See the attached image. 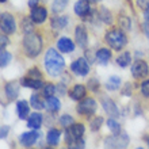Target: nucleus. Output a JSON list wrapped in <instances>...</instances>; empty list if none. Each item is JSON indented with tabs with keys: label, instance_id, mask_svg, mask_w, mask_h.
I'll list each match as a JSON object with an SVG mask.
<instances>
[{
	"label": "nucleus",
	"instance_id": "obj_47",
	"mask_svg": "<svg viewBox=\"0 0 149 149\" xmlns=\"http://www.w3.org/2000/svg\"><path fill=\"white\" fill-rule=\"evenodd\" d=\"M145 141H146V145H148V148H149V136H146V138H145Z\"/></svg>",
	"mask_w": 149,
	"mask_h": 149
},
{
	"label": "nucleus",
	"instance_id": "obj_25",
	"mask_svg": "<svg viewBox=\"0 0 149 149\" xmlns=\"http://www.w3.org/2000/svg\"><path fill=\"white\" fill-rule=\"evenodd\" d=\"M99 18L107 24L113 23V14L110 12V10H107V8L103 7V6L99 8Z\"/></svg>",
	"mask_w": 149,
	"mask_h": 149
},
{
	"label": "nucleus",
	"instance_id": "obj_29",
	"mask_svg": "<svg viewBox=\"0 0 149 149\" xmlns=\"http://www.w3.org/2000/svg\"><path fill=\"white\" fill-rule=\"evenodd\" d=\"M22 30H23L24 34L33 33V30H34V20L29 19V18H23L22 19Z\"/></svg>",
	"mask_w": 149,
	"mask_h": 149
},
{
	"label": "nucleus",
	"instance_id": "obj_45",
	"mask_svg": "<svg viewBox=\"0 0 149 149\" xmlns=\"http://www.w3.org/2000/svg\"><path fill=\"white\" fill-rule=\"evenodd\" d=\"M144 19H145V22H149V8L145 10V12H144Z\"/></svg>",
	"mask_w": 149,
	"mask_h": 149
},
{
	"label": "nucleus",
	"instance_id": "obj_9",
	"mask_svg": "<svg viewBox=\"0 0 149 149\" xmlns=\"http://www.w3.org/2000/svg\"><path fill=\"white\" fill-rule=\"evenodd\" d=\"M71 71L79 76H86L90 72V64L87 63V60L84 57H80L71 64Z\"/></svg>",
	"mask_w": 149,
	"mask_h": 149
},
{
	"label": "nucleus",
	"instance_id": "obj_5",
	"mask_svg": "<svg viewBox=\"0 0 149 149\" xmlns=\"http://www.w3.org/2000/svg\"><path fill=\"white\" fill-rule=\"evenodd\" d=\"M84 130L86 129H84V125H83V123H73V125H71L69 127H67V137H65V140H67L68 145L73 144L79 138H83Z\"/></svg>",
	"mask_w": 149,
	"mask_h": 149
},
{
	"label": "nucleus",
	"instance_id": "obj_37",
	"mask_svg": "<svg viewBox=\"0 0 149 149\" xmlns=\"http://www.w3.org/2000/svg\"><path fill=\"white\" fill-rule=\"evenodd\" d=\"M141 94L145 98H149V79L148 80H144L141 83Z\"/></svg>",
	"mask_w": 149,
	"mask_h": 149
},
{
	"label": "nucleus",
	"instance_id": "obj_30",
	"mask_svg": "<svg viewBox=\"0 0 149 149\" xmlns=\"http://www.w3.org/2000/svg\"><path fill=\"white\" fill-rule=\"evenodd\" d=\"M11 58H12V56H11V53H8L7 50H4V49H1V53H0V67L3 68H6L10 64V61H11Z\"/></svg>",
	"mask_w": 149,
	"mask_h": 149
},
{
	"label": "nucleus",
	"instance_id": "obj_4",
	"mask_svg": "<svg viewBox=\"0 0 149 149\" xmlns=\"http://www.w3.org/2000/svg\"><path fill=\"white\" fill-rule=\"evenodd\" d=\"M106 148H126L129 145V137L126 133L113 134L104 140Z\"/></svg>",
	"mask_w": 149,
	"mask_h": 149
},
{
	"label": "nucleus",
	"instance_id": "obj_12",
	"mask_svg": "<svg viewBox=\"0 0 149 149\" xmlns=\"http://www.w3.org/2000/svg\"><path fill=\"white\" fill-rule=\"evenodd\" d=\"M73 11L80 18H86L87 15L91 14L90 1L88 0H79V1H76V4H74V7H73Z\"/></svg>",
	"mask_w": 149,
	"mask_h": 149
},
{
	"label": "nucleus",
	"instance_id": "obj_41",
	"mask_svg": "<svg viewBox=\"0 0 149 149\" xmlns=\"http://www.w3.org/2000/svg\"><path fill=\"white\" fill-rule=\"evenodd\" d=\"M137 6L145 11V10L149 8V0H137Z\"/></svg>",
	"mask_w": 149,
	"mask_h": 149
},
{
	"label": "nucleus",
	"instance_id": "obj_3",
	"mask_svg": "<svg viewBox=\"0 0 149 149\" xmlns=\"http://www.w3.org/2000/svg\"><path fill=\"white\" fill-rule=\"evenodd\" d=\"M106 42L109 43V46L113 47L114 50H122L125 45L127 43V38H126L125 33L118 29H113L106 34Z\"/></svg>",
	"mask_w": 149,
	"mask_h": 149
},
{
	"label": "nucleus",
	"instance_id": "obj_20",
	"mask_svg": "<svg viewBox=\"0 0 149 149\" xmlns=\"http://www.w3.org/2000/svg\"><path fill=\"white\" fill-rule=\"evenodd\" d=\"M42 125V115L39 113H33L27 118V126L30 129H39Z\"/></svg>",
	"mask_w": 149,
	"mask_h": 149
},
{
	"label": "nucleus",
	"instance_id": "obj_46",
	"mask_svg": "<svg viewBox=\"0 0 149 149\" xmlns=\"http://www.w3.org/2000/svg\"><path fill=\"white\" fill-rule=\"evenodd\" d=\"M90 3H99V1H102V0H88Z\"/></svg>",
	"mask_w": 149,
	"mask_h": 149
},
{
	"label": "nucleus",
	"instance_id": "obj_11",
	"mask_svg": "<svg viewBox=\"0 0 149 149\" xmlns=\"http://www.w3.org/2000/svg\"><path fill=\"white\" fill-rule=\"evenodd\" d=\"M39 138V133L34 129V132H26L19 137V142L24 148H30L36 144V141Z\"/></svg>",
	"mask_w": 149,
	"mask_h": 149
},
{
	"label": "nucleus",
	"instance_id": "obj_2",
	"mask_svg": "<svg viewBox=\"0 0 149 149\" xmlns=\"http://www.w3.org/2000/svg\"><path fill=\"white\" fill-rule=\"evenodd\" d=\"M22 45H23L24 54L30 58H36L42 50V39H41V36L36 34V33L24 34Z\"/></svg>",
	"mask_w": 149,
	"mask_h": 149
},
{
	"label": "nucleus",
	"instance_id": "obj_27",
	"mask_svg": "<svg viewBox=\"0 0 149 149\" xmlns=\"http://www.w3.org/2000/svg\"><path fill=\"white\" fill-rule=\"evenodd\" d=\"M130 61H132V56H130L129 52H125L123 54H121L119 57L117 58V64L119 65L121 68H125L127 67L130 64Z\"/></svg>",
	"mask_w": 149,
	"mask_h": 149
},
{
	"label": "nucleus",
	"instance_id": "obj_16",
	"mask_svg": "<svg viewBox=\"0 0 149 149\" xmlns=\"http://www.w3.org/2000/svg\"><path fill=\"white\" fill-rule=\"evenodd\" d=\"M57 47H58L60 52H63V53H72L74 50V43L73 41H71L69 38L67 37H63V38H60L57 41Z\"/></svg>",
	"mask_w": 149,
	"mask_h": 149
},
{
	"label": "nucleus",
	"instance_id": "obj_38",
	"mask_svg": "<svg viewBox=\"0 0 149 149\" xmlns=\"http://www.w3.org/2000/svg\"><path fill=\"white\" fill-rule=\"evenodd\" d=\"M29 76H30V77H36V79H42V74L38 71V68H31V69L29 71Z\"/></svg>",
	"mask_w": 149,
	"mask_h": 149
},
{
	"label": "nucleus",
	"instance_id": "obj_28",
	"mask_svg": "<svg viewBox=\"0 0 149 149\" xmlns=\"http://www.w3.org/2000/svg\"><path fill=\"white\" fill-rule=\"evenodd\" d=\"M119 86H121V79L118 77V76H111V77L107 80V83H106L107 90H110V91L118 90Z\"/></svg>",
	"mask_w": 149,
	"mask_h": 149
},
{
	"label": "nucleus",
	"instance_id": "obj_6",
	"mask_svg": "<svg viewBox=\"0 0 149 149\" xmlns=\"http://www.w3.org/2000/svg\"><path fill=\"white\" fill-rule=\"evenodd\" d=\"M76 111L81 115H92L96 111V102L92 98H86L79 100V104L76 106Z\"/></svg>",
	"mask_w": 149,
	"mask_h": 149
},
{
	"label": "nucleus",
	"instance_id": "obj_8",
	"mask_svg": "<svg viewBox=\"0 0 149 149\" xmlns=\"http://www.w3.org/2000/svg\"><path fill=\"white\" fill-rule=\"evenodd\" d=\"M149 73L148 65L142 60H136L132 65V74L134 79H145Z\"/></svg>",
	"mask_w": 149,
	"mask_h": 149
},
{
	"label": "nucleus",
	"instance_id": "obj_19",
	"mask_svg": "<svg viewBox=\"0 0 149 149\" xmlns=\"http://www.w3.org/2000/svg\"><path fill=\"white\" fill-rule=\"evenodd\" d=\"M95 58L98 61L99 64H102V65H106L111 58V52L106 47H102V49H99L96 52V54H95Z\"/></svg>",
	"mask_w": 149,
	"mask_h": 149
},
{
	"label": "nucleus",
	"instance_id": "obj_15",
	"mask_svg": "<svg viewBox=\"0 0 149 149\" xmlns=\"http://www.w3.org/2000/svg\"><path fill=\"white\" fill-rule=\"evenodd\" d=\"M102 106H103V109H104V111H106L110 117L117 118L118 115H119V111H118L117 104H115L110 98H103L102 99Z\"/></svg>",
	"mask_w": 149,
	"mask_h": 149
},
{
	"label": "nucleus",
	"instance_id": "obj_33",
	"mask_svg": "<svg viewBox=\"0 0 149 149\" xmlns=\"http://www.w3.org/2000/svg\"><path fill=\"white\" fill-rule=\"evenodd\" d=\"M73 123H74V119L69 114H64V115L60 117V125L63 126V127H69V126L73 125Z\"/></svg>",
	"mask_w": 149,
	"mask_h": 149
},
{
	"label": "nucleus",
	"instance_id": "obj_24",
	"mask_svg": "<svg viewBox=\"0 0 149 149\" xmlns=\"http://www.w3.org/2000/svg\"><path fill=\"white\" fill-rule=\"evenodd\" d=\"M60 107H61V103H60L58 98H56V96H49L46 100V109L50 113H56V111L60 110Z\"/></svg>",
	"mask_w": 149,
	"mask_h": 149
},
{
	"label": "nucleus",
	"instance_id": "obj_26",
	"mask_svg": "<svg viewBox=\"0 0 149 149\" xmlns=\"http://www.w3.org/2000/svg\"><path fill=\"white\" fill-rule=\"evenodd\" d=\"M30 106L36 110H42L43 107H46V104L42 102V99L38 94H33L31 98H30Z\"/></svg>",
	"mask_w": 149,
	"mask_h": 149
},
{
	"label": "nucleus",
	"instance_id": "obj_10",
	"mask_svg": "<svg viewBox=\"0 0 149 149\" xmlns=\"http://www.w3.org/2000/svg\"><path fill=\"white\" fill-rule=\"evenodd\" d=\"M74 38H76V43L81 49H87V46H88V34H87L84 26L79 24L77 27H76V30H74Z\"/></svg>",
	"mask_w": 149,
	"mask_h": 149
},
{
	"label": "nucleus",
	"instance_id": "obj_14",
	"mask_svg": "<svg viewBox=\"0 0 149 149\" xmlns=\"http://www.w3.org/2000/svg\"><path fill=\"white\" fill-rule=\"evenodd\" d=\"M4 92L8 100H15L19 95V84L16 81H10L4 86Z\"/></svg>",
	"mask_w": 149,
	"mask_h": 149
},
{
	"label": "nucleus",
	"instance_id": "obj_31",
	"mask_svg": "<svg viewBox=\"0 0 149 149\" xmlns=\"http://www.w3.org/2000/svg\"><path fill=\"white\" fill-rule=\"evenodd\" d=\"M67 3L68 0H54L53 4H52V10H53L54 14H60L64 8L67 7Z\"/></svg>",
	"mask_w": 149,
	"mask_h": 149
},
{
	"label": "nucleus",
	"instance_id": "obj_44",
	"mask_svg": "<svg viewBox=\"0 0 149 149\" xmlns=\"http://www.w3.org/2000/svg\"><path fill=\"white\" fill-rule=\"evenodd\" d=\"M37 4H38V0H29V7L30 8L37 7Z\"/></svg>",
	"mask_w": 149,
	"mask_h": 149
},
{
	"label": "nucleus",
	"instance_id": "obj_39",
	"mask_svg": "<svg viewBox=\"0 0 149 149\" xmlns=\"http://www.w3.org/2000/svg\"><path fill=\"white\" fill-rule=\"evenodd\" d=\"M88 87L91 88V91H94V92H96L98 91V87H99V83L96 79H91L90 81H88Z\"/></svg>",
	"mask_w": 149,
	"mask_h": 149
},
{
	"label": "nucleus",
	"instance_id": "obj_23",
	"mask_svg": "<svg viewBox=\"0 0 149 149\" xmlns=\"http://www.w3.org/2000/svg\"><path fill=\"white\" fill-rule=\"evenodd\" d=\"M16 111H18L19 119H26V118H29V113H30L29 103L26 102V100H19V102H16Z\"/></svg>",
	"mask_w": 149,
	"mask_h": 149
},
{
	"label": "nucleus",
	"instance_id": "obj_43",
	"mask_svg": "<svg viewBox=\"0 0 149 149\" xmlns=\"http://www.w3.org/2000/svg\"><path fill=\"white\" fill-rule=\"evenodd\" d=\"M7 43H8V39H7V37L3 34L1 38H0V46H1V49H4V47L7 46Z\"/></svg>",
	"mask_w": 149,
	"mask_h": 149
},
{
	"label": "nucleus",
	"instance_id": "obj_18",
	"mask_svg": "<svg viewBox=\"0 0 149 149\" xmlns=\"http://www.w3.org/2000/svg\"><path fill=\"white\" fill-rule=\"evenodd\" d=\"M22 86L29 87V88H33V90H39L41 87L43 86L42 79H36V77H23L22 79Z\"/></svg>",
	"mask_w": 149,
	"mask_h": 149
},
{
	"label": "nucleus",
	"instance_id": "obj_32",
	"mask_svg": "<svg viewBox=\"0 0 149 149\" xmlns=\"http://www.w3.org/2000/svg\"><path fill=\"white\" fill-rule=\"evenodd\" d=\"M107 127L110 129V132L113 134H118V133H121V126H119V123H118L115 119L113 118H110L109 121H107Z\"/></svg>",
	"mask_w": 149,
	"mask_h": 149
},
{
	"label": "nucleus",
	"instance_id": "obj_48",
	"mask_svg": "<svg viewBox=\"0 0 149 149\" xmlns=\"http://www.w3.org/2000/svg\"><path fill=\"white\" fill-rule=\"evenodd\" d=\"M4 1H6V0H0V3H4Z\"/></svg>",
	"mask_w": 149,
	"mask_h": 149
},
{
	"label": "nucleus",
	"instance_id": "obj_1",
	"mask_svg": "<svg viewBox=\"0 0 149 149\" xmlns=\"http://www.w3.org/2000/svg\"><path fill=\"white\" fill-rule=\"evenodd\" d=\"M43 65H45V69L50 76L56 77V76H60L64 71V67H65V61H64L63 56L58 54V52L50 47L47 49V52L45 53V58H43Z\"/></svg>",
	"mask_w": 149,
	"mask_h": 149
},
{
	"label": "nucleus",
	"instance_id": "obj_22",
	"mask_svg": "<svg viewBox=\"0 0 149 149\" xmlns=\"http://www.w3.org/2000/svg\"><path fill=\"white\" fill-rule=\"evenodd\" d=\"M60 137H61V132L58 129H50L46 134V142L50 146H57Z\"/></svg>",
	"mask_w": 149,
	"mask_h": 149
},
{
	"label": "nucleus",
	"instance_id": "obj_21",
	"mask_svg": "<svg viewBox=\"0 0 149 149\" xmlns=\"http://www.w3.org/2000/svg\"><path fill=\"white\" fill-rule=\"evenodd\" d=\"M68 22H69V18L68 16H63V15H58V16H54L52 19V27L54 30H63V29L67 27Z\"/></svg>",
	"mask_w": 149,
	"mask_h": 149
},
{
	"label": "nucleus",
	"instance_id": "obj_35",
	"mask_svg": "<svg viewBox=\"0 0 149 149\" xmlns=\"http://www.w3.org/2000/svg\"><path fill=\"white\" fill-rule=\"evenodd\" d=\"M56 92V87L53 86V84H46V86L43 87V96L45 98H49V96H53Z\"/></svg>",
	"mask_w": 149,
	"mask_h": 149
},
{
	"label": "nucleus",
	"instance_id": "obj_34",
	"mask_svg": "<svg viewBox=\"0 0 149 149\" xmlns=\"http://www.w3.org/2000/svg\"><path fill=\"white\" fill-rule=\"evenodd\" d=\"M102 125H103V118L102 117H95L94 119L91 121L90 127L92 132H98V130L102 127Z\"/></svg>",
	"mask_w": 149,
	"mask_h": 149
},
{
	"label": "nucleus",
	"instance_id": "obj_7",
	"mask_svg": "<svg viewBox=\"0 0 149 149\" xmlns=\"http://www.w3.org/2000/svg\"><path fill=\"white\" fill-rule=\"evenodd\" d=\"M0 26H1V31L4 34H12L15 33L16 24H15V19L10 12H1L0 15Z\"/></svg>",
	"mask_w": 149,
	"mask_h": 149
},
{
	"label": "nucleus",
	"instance_id": "obj_17",
	"mask_svg": "<svg viewBox=\"0 0 149 149\" xmlns=\"http://www.w3.org/2000/svg\"><path fill=\"white\" fill-rule=\"evenodd\" d=\"M86 87L81 86V84H77L74 86L72 90H69V96H71L73 100H81V99L86 98Z\"/></svg>",
	"mask_w": 149,
	"mask_h": 149
},
{
	"label": "nucleus",
	"instance_id": "obj_13",
	"mask_svg": "<svg viewBox=\"0 0 149 149\" xmlns=\"http://www.w3.org/2000/svg\"><path fill=\"white\" fill-rule=\"evenodd\" d=\"M30 18L34 20V23L41 24V23H43V22L46 20L47 12H46V10H45L43 7H38V6H37V7L31 8V14H30Z\"/></svg>",
	"mask_w": 149,
	"mask_h": 149
},
{
	"label": "nucleus",
	"instance_id": "obj_40",
	"mask_svg": "<svg viewBox=\"0 0 149 149\" xmlns=\"http://www.w3.org/2000/svg\"><path fill=\"white\" fill-rule=\"evenodd\" d=\"M69 148H84V141H83V138H79V140H76V141L73 142V144H71V145H68Z\"/></svg>",
	"mask_w": 149,
	"mask_h": 149
},
{
	"label": "nucleus",
	"instance_id": "obj_42",
	"mask_svg": "<svg viewBox=\"0 0 149 149\" xmlns=\"http://www.w3.org/2000/svg\"><path fill=\"white\" fill-rule=\"evenodd\" d=\"M8 132H10V127L8 126H1V138H6L8 136Z\"/></svg>",
	"mask_w": 149,
	"mask_h": 149
},
{
	"label": "nucleus",
	"instance_id": "obj_36",
	"mask_svg": "<svg viewBox=\"0 0 149 149\" xmlns=\"http://www.w3.org/2000/svg\"><path fill=\"white\" fill-rule=\"evenodd\" d=\"M130 19L127 16H119V26L125 30H130Z\"/></svg>",
	"mask_w": 149,
	"mask_h": 149
}]
</instances>
